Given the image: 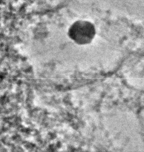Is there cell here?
Returning <instances> with one entry per match:
<instances>
[{"instance_id":"1","label":"cell","mask_w":144,"mask_h":152,"mask_svg":"<svg viewBox=\"0 0 144 152\" xmlns=\"http://www.w3.org/2000/svg\"><path fill=\"white\" fill-rule=\"evenodd\" d=\"M96 33L94 25L89 21L79 20L74 22L69 28L68 35L76 44L83 45L90 43Z\"/></svg>"}]
</instances>
